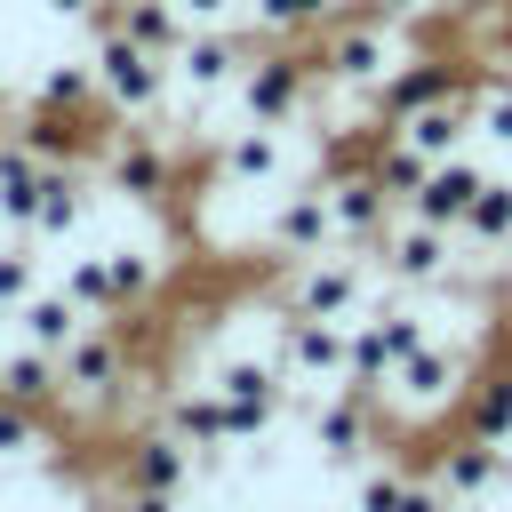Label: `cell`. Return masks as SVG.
I'll list each match as a JSON object with an SVG mask.
<instances>
[{"label": "cell", "mask_w": 512, "mask_h": 512, "mask_svg": "<svg viewBox=\"0 0 512 512\" xmlns=\"http://www.w3.org/2000/svg\"><path fill=\"white\" fill-rule=\"evenodd\" d=\"M408 48H400V24H384V16H328L320 24V56H312V72H320V88H344V96H376L384 80H392V64H400Z\"/></svg>", "instance_id": "obj_1"}, {"label": "cell", "mask_w": 512, "mask_h": 512, "mask_svg": "<svg viewBox=\"0 0 512 512\" xmlns=\"http://www.w3.org/2000/svg\"><path fill=\"white\" fill-rule=\"evenodd\" d=\"M120 384H128V328L88 320V328L56 352V400H48V408L96 416V408H112V400H120Z\"/></svg>", "instance_id": "obj_2"}, {"label": "cell", "mask_w": 512, "mask_h": 512, "mask_svg": "<svg viewBox=\"0 0 512 512\" xmlns=\"http://www.w3.org/2000/svg\"><path fill=\"white\" fill-rule=\"evenodd\" d=\"M96 96H104V112L112 120H152V112H168V56H152V48H136L120 24H96Z\"/></svg>", "instance_id": "obj_3"}, {"label": "cell", "mask_w": 512, "mask_h": 512, "mask_svg": "<svg viewBox=\"0 0 512 512\" xmlns=\"http://www.w3.org/2000/svg\"><path fill=\"white\" fill-rule=\"evenodd\" d=\"M464 384H472V352L464 344H440V336H424L392 376H384V408L400 416V424H424V416H448L456 400H464Z\"/></svg>", "instance_id": "obj_4"}, {"label": "cell", "mask_w": 512, "mask_h": 512, "mask_svg": "<svg viewBox=\"0 0 512 512\" xmlns=\"http://www.w3.org/2000/svg\"><path fill=\"white\" fill-rule=\"evenodd\" d=\"M232 96H240V120L296 128V120L312 112V96H320V72H312V56H296V48L280 40V48H256V56H248V72L232 80Z\"/></svg>", "instance_id": "obj_5"}, {"label": "cell", "mask_w": 512, "mask_h": 512, "mask_svg": "<svg viewBox=\"0 0 512 512\" xmlns=\"http://www.w3.org/2000/svg\"><path fill=\"white\" fill-rule=\"evenodd\" d=\"M376 256L360 248V256H344V248H320V256H304L296 272H288V312H312V320H360L368 312V296H376Z\"/></svg>", "instance_id": "obj_6"}, {"label": "cell", "mask_w": 512, "mask_h": 512, "mask_svg": "<svg viewBox=\"0 0 512 512\" xmlns=\"http://www.w3.org/2000/svg\"><path fill=\"white\" fill-rule=\"evenodd\" d=\"M368 256H376L384 288H408V296L456 280V232H448V224H424V216H408V208L384 224V240H376Z\"/></svg>", "instance_id": "obj_7"}, {"label": "cell", "mask_w": 512, "mask_h": 512, "mask_svg": "<svg viewBox=\"0 0 512 512\" xmlns=\"http://www.w3.org/2000/svg\"><path fill=\"white\" fill-rule=\"evenodd\" d=\"M272 368L288 376V392H328L344 384V320H312V312H272Z\"/></svg>", "instance_id": "obj_8"}, {"label": "cell", "mask_w": 512, "mask_h": 512, "mask_svg": "<svg viewBox=\"0 0 512 512\" xmlns=\"http://www.w3.org/2000/svg\"><path fill=\"white\" fill-rule=\"evenodd\" d=\"M264 248H272L280 264H304V256H320V248H336V208H328V176H320V168L296 176V184H280V200H272V216H264Z\"/></svg>", "instance_id": "obj_9"}, {"label": "cell", "mask_w": 512, "mask_h": 512, "mask_svg": "<svg viewBox=\"0 0 512 512\" xmlns=\"http://www.w3.org/2000/svg\"><path fill=\"white\" fill-rule=\"evenodd\" d=\"M248 56H256V48H248V32H232V24H192V40H184V48H176V64H168V88L200 112L208 96H224V88L248 72Z\"/></svg>", "instance_id": "obj_10"}, {"label": "cell", "mask_w": 512, "mask_h": 512, "mask_svg": "<svg viewBox=\"0 0 512 512\" xmlns=\"http://www.w3.org/2000/svg\"><path fill=\"white\" fill-rule=\"evenodd\" d=\"M96 168L112 176V192H120V200H144V208H160V200L176 192V144H160L144 120L112 128V136H104V152H96Z\"/></svg>", "instance_id": "obj_11"}, {"label": "cell", "mask_w": 512, "mask_h": 512, "mask_svg": "<svg viewBox=\"0 0 512 512\" xmlns=\"http://www.w3.org/2000/svg\"><path fill=\"white\" fill-rule=\"evenodd\" d=\"M376 432H384V400H376V392H360V384L312 392V448H320L328 464H368Z\"/></svg>", "instance_id": "obj_12"}, {"label": "cell", "mask_w": 512, "mask_h": 512, "mask_svg": "<svg viewBox=\"0 0 512 512\" xmlns=\"http://www.w3.org/2000/svg\"><path fill=\"white\" fill-rule=\"evenodd\" d=\"M328 208H336V248H376L384 240V224L400 216V200L376 184V168L360 160V168H344V176H328Z\"/></svg>", "instance_id": "obj_13"}, {"label": "cell", "mask_w": 512, "mask_h": 512, "mask_svg": "<svg viewBox=\"0 0 512 512\" xmlns=\"http://www.w3.org/2000/svg\"><path fill=\"white\" fill-rule=\"evenodd\" d=\"M288 128H264V120H240L232 136H224V152H216V176L240 192V184H288Z\"/></svg>", "instance_id": "obj_14"}, {"label": "cell", "mask_w": 512, "mask_h": 512, "mask_svg": "<svg viewBox=\"0 0 512 512\" xmlns=\"http://www.w3.org/2000/svg\"><path fill=\"white\" fill-rule=\"evenodd\" d=\"M480 184H488V168H480L472 152H448V160H432V168H424V184H416L400 208H408V216H424V224H448V232H456Z\"/></svg>", "instance_id": "obj_15"}, {"label": "cell", "mask_w": 512, "mask_h": 512, "mask_svg": "<svg viewBox=\"0 0 512 512\" xmlns=\"http://www.w3.org/2000/svg\"><path fill=\"white\" fill-rule=\"evenodd\" d=\"M192 472H200V456L168 424H152V432H136L120 448V488H176V496H192Z\"/></svg>", "instance_id": "obj_16"}, {"label": "cell", "mask_w": 512, "mask_h": 512, "mask_svg": "<svg viewBox=\"0 0 512 512\" xmlns=\"http://www.w3.org/2000/svg\"><path fill=\"white\" fill-rule=\"evenodd\" d=\"M392 136H408L424 160L464 152V136H472V88H440V96H424L416 112H400V120H392Z\"/></svg>", "instance_id": "obj_17"}, {"label": "cell", "mask_w": 512, "mask_h": 512, "mask_svg": "<svg viewBox=\"0 0 512 512\" xmlns=\"http://www.w3.org/2000/svg\"><path fill=\"white\" fill-rule=\"evenodd\" d=\"M432 480H440L456 504H488V496L512 480V456H504L496 440H472V432H464V440H448V448H440Z\"/></svg>", "instance_id": "obj_18"}, {"label": "cell", "mask_w": 512, "mask_h": 512, "mask_svg": "<svg viewBox=\"0 0 512 512\" xmlns=\"http://www.w3.org/2000/svg\"><path fill=\"white\" fill-rule=\"evenodd\" d=\"M160 424H168L192 456H224V448H232V424H224V392H216V384L168 392V400H160Z\"/></svg>", "instance_id": "obj_19"}, {"label": "cell", "mask_w": 512, "mask_h": 512, "mask_svg": "<svg viewBox=\"0 0 512 512\" xmlns=\"http://www.w3.org/2000/svg\"><path fill=\"white\" fill-rule=\"evenodd\" d=\"M456 416H464V432H472V440L512 448V360H504V352H496V368H472V384H464Z\"/></svg>", "instance_id": "obj_20"}, {"label": "cell", "mask_w": 512, "mask_h": 512, "mask_svg": "<svg viewBox=\"0 0 512 512\" xmlns=\"http://www.w3.org/2000/svg\"><path fill=\"white\" fill-rule=\"evenodd\" d=\"M96 24H120L136 48H152V56H168L176 64V48L192 40V24H184V8L176 0H104V16Z\"/></svg>", "instance_id": "obj_21"}, {"label": "cell", "mask_w": 512, "mask_h": 512, "mask_svg": "<svg viewBox=\"0 0 512 512\" xmlns=\"http://www.w3.org/2000/svg\"><path fill=\"white\" fill-rule=\"evenodd\" d=\"M40 152H32V136L16 128V136H0V224L8 232H24L32 240V200H40Z\"/></svg>", "instance_id": "obj_22"}, {"label": "cell", "mask_w": 512, "mask_h": 512, "mask_svg": "<svg viewBox=\"0 0 512 512\" xmlns=\"http://www.w3.org/2000/svg\"><path fill=\"white\" fill-rule=\"evenodd\" d=\"M80 216H88L80 168H72V160H48V168H40V200H32V248H40V240H72Z\"/></svg>", "instance_id": "obj_23"}, {"label": "cell", "mask_w": 512, "mask_h": 512, "mask_svg": "<svg viewBox=\"0 0 512 512\" xmlns=\"http://www.w3.org/2000/svg\"><path fill=\"white\" fill-rule=\"evenodd\" d=\"M456 248H472V256L512 248V176H488V184L472 192V208H464V224H456Z\"/></svg>", "instance_id": "obj_24"}, {"label": "cell", "mask_w": 512, "mask_h": 512, "mask_svg": "<svg viewBox=\"0 0 512 512\" xmlns=\"http://www.w3.org/2000/svg\"><path fill=\"white\" fill-rule=\"evenodd\" d=\"M16 328H24V344H40V352H64V344L88 328V312H80L64 288H32V296L16 304Z\"/></svg>", "instance_id": "obj_25"}, {"label": "cell", "mask_w": 512, "mask_h": 512, "mask_svg": "<svg viewBox=\"0 0 512 512\" xmlns=\"http://www.w3.org/2000/svg\"><path fill=\"white\" fill-rule=\"evenodd\" d=\"M336 8H344V0H248L240 16L256 24V40H304V32H320Z\"/></svg>", "instance_id": "obj_26"}, {"label": "cell", "mask_w": 512, "mask_h": 512, "mask_svg": "<svg viewBox=\"0 0 512 512\" xmlns=\"http://www.w3.org/2000/svg\"><path fill=\"white\" fill-rule=\"evenodd\" d=\"M0 392H8V400H32V408H48V400H56V352H40V344H16V352L0 360Z\"/></svg>", "instance_id": "obj_27"}, {"label": "cell", "mask_w": 512, "mask_h": 512, "mask_svg": "<svg viewBox=\"0 0 512 512\" xmlns=\"http://www.w3.org/2000/svg\"><path fill=\"white\" fill-rule=\"evenodd\" d=\"M32 104H56V112H96V104H104V96H96V64H88V56H80V64H48Z\"/></svg>", "instance_id": "obj_28"}, {"label": "cell", "mask_w": 512, "mask_h": 512, "mask_svg": "<svg viewBox=\"0 0 512 512\" xmlns=\"http://www.w3.org/2000/svg\"><path fill=\"white\" fill-rule=\"evenodd\" d=\"M104 280H112V312H128V304H144V296H152L160 264H152L144 248H104Z\"/></svg>", "instance_id": "obj_29"}, {"label": "cell", "mask_w": 512, "mask_h": 512, "mask_svg": "<svg viewBox=\"0 0 512 512\" xmlns=\"http://www.w3.org/2000/svg\"><path fill=\"white\" fill-rule=\"evenodd\" d=\"M40 448H48V416H40L32 400H8V392H0V464L40 456Z\"/></svg>", "instance_id": "obj_30"}, {"label": "cell", "mask_w": 512, "mask_h": 512, "mask_svg": "<svg viewBox=\"0 0 512 512\" xmlns=\"http://www.w3.org/2000/svg\"><path fill=\"white\" fill-rule=\"evenodd\" d=\"M472 136L496 144V152H512V80H504V72L472 88Z\"/></svg>", "instance_id": "obj_31"}, {"label": "cell", "mask_w": 512, "mask_h": 512, "mask_svg": "<svg viewBox=\"0 0 512 512\" xmlns=\"http://www.w3.org/2000/svg\"><path fill=\"white\" fill-rule=\"evenodd\" d=\"M64 296L88 312V320H112V280H104V248L96 256H64Z\"/></svg>", "instance_id": "obj_32"}, {"label": "cell", "mask_w": 512, "mask_h": 512, "mask_svg": "<svg viewBox=\"0 0 512 512\" xmlns=\"http://www.w3.org/2000/svg\"><path fill=\"white\" fill-rule=\"evenodd\" d=\"M40 288V256H32V240L16 232V240H0V320H16V304Z\"/></svg>", "instance_id": "obj_33"}, {"label": "cell", "mask_w": 512, "mask_h": 512, "mask_svg": "<svg viewBox=\"0 0 512 512\" xmlns=\"http://www.w3.org/2000/svg\"><path fill=\"white\" fill-rule=\"evenodd\" d=\"M408 464H360V488H352V512H400V496H408Z\"/></svg>", "instance_id": "obj_34"}, {"label": "cell", "mask_w": 512, "mask_h": 512, "mask_svg": "<svg viewBox=\"0 0 512 512\" xmlns=\"http://www.w3.org/2000/svg\"><path fill=\"white\" fill-rule=\"evenodd\" d=\"M120 512H184L176 488H120Z\"/></svg>", "instance_id": "obj_35"}, {"label": "cell", "mask_w": 512, "mask_h": 512, "mask_svg": "<svg viewBox=\"0 0 512 512\" xmlns=\"http://www.w3.org/2000/svg\"><path fill=\"white\" fill-rule=\"evenodd\" d=\"M176 8H184V24H240L248 0H176Z\"/></svg>", "instance_id": "obj_36"}, {"label": "cell", "mask_w": 512, "mask_h": 512, "mask_svg": "<svg viewBox=\"0 0 512 512\" xmlns=\"http://www.w3.org/2000/svg\"><path fill=\"white\" fill-rule=\"evenodd\" d=\"M360 8H368V16H384V24H400V32L424 16V0H360Z\"/></svg>", "instance_id": "obj_37"}, {"label": "cell", "mask_w": 512, "mask_h": 512, "mask_svg": "<svg viewBox=\"0 0 512 512\" xmlns=\"http://www.w3.org/2000/svg\"><path fill=\"white\" fill-rule=\"evenodd\" d=\"M48 16H64V24H96L104 0H48Z\"/></svg>", "instance_id": "obj_38"}, {"label": "cell", "mask_w": 512, "mask_h": 512, "mask_svg": "<svg viewBox=\"0 0 512 512\" xmlns=\"http://www.w3.org/2000/svg\"><path fill=\"white\" fill-rule=\"evenodd\" d=\"M496 352L512 360V296H504V312H496Z\"/></svg>", "instance_id": "obj_39"}, {"label": "cell", "mask_w": 512, "mask_h": 512, "mask_svg": "<svg viewBox=\"0 0 512 512\" xmlns=\"http://www.w3.org/2000/svg\"><path fill=\"white\" fill-rule=\"evenodd\" d=\"M456 8H464V16H496L504 0H456Z\"/></svg>", "instance_id": "obj_40"}, {"label": "cell", "mask_w": 512, "mask_h": 512, "mask_svg": "<svg viewBox=\"0 0 512 512\" xmlns=\"http://www.w3.org/2000/svg\"><path fill=\"white\" fill-rule=\"evenodd\" d=\"M448 512H488V504H456V496H448Z\"/></svg>", "instance_id": "obj_41"}, {"label": "cell", "mask_w": 512, "mask_h": 512, "mask_svg": "<svg viewBox=\"0 0 512 512\" xmlns=\"http://www.w3.org/2000/svg\"><path fill=\"white\" fill-rule=\"evenodd\" d=\"M208 512H248V504H208Z\"/></svg>", "instance_id": "obj_42"}, {"label": "cell", "mask_w": 512, "mask_h": 512, "mask_svg": "<svg viewBox=\"0 0 512 512\" xmlns=\"http://www.w3.org/2000/svg\"><path fill=\"white\" fill-rule=\"evenodd\" d=\"M0 88H8V80H0Z\"/></svg>", "instance_id": "obj_43"}]
</instances>
